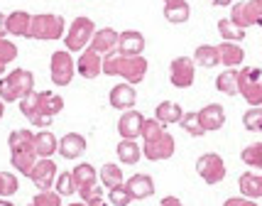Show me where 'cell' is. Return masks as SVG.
Listing matches in <instances>:
<instances>
[{
  "mask_svg": "<svg viewBox=\"0 0 262 206\" xmlns=\"http://www.w3.org/2000/svg\"><path fill=\"white\" fill-rule=\"evenodd\" d=\"M15 59H17V45L5 39V37H0V64H10Z\"/></svg>",
  "mask_w": 262,
  "mask_h": 206,
  "instance_id": "44",
  "label": "cell"
},
{
  "mask_svg": "<svg viewBox=\"0 0 262 206\" xmlns=\"http://www.w3.org/2000/svg\"><path fill=\"white\" fill-rule=\"evenodd\" d=\"M34 91V74L30 69H12L0 79V98L5 103H15Z\"/></svg>",
  "mask_w": 262,
  "mask_h": 206,
  "instance_id": "2",
  "label": "cell"
},
{
  "mask_svg": "<svg viewBox=\"0 0 262 206\" xmlns=\"http://www.w3.org/2000/svg\"><path fill=\"white\" fill-rule=\"evenodd\" d=\"M5 34H8V15L0 12V37H5Z\"/></svg>",
  "mask_w": 262,
  "mask_h": 206,
  "instance_id": "47",
  "label": "cell"
},
{
  "mask_svg": "<svg viewBox=\"0 0 262 206\" xmlns=\"http://www.w3.org/2000/svg\"><path fill=\"white\" fill-rule=\"evenodd\" d=\"M71 174H74V182H76V187H86V184L91 182H98V172H96V167L93 164H89V162H79L74 170H71Z\"/></svg>",
  "mask_w": 262,
  "mask_h": 206,
  "instance_id": "32",
  "label": "cell"
},
{
  "mask_svg": "<svg viewBox=\"0 0 262 206\" xmlns=\"http://www.w3.org/2000/svg\"><path fill=\"white\" fill-rule=\"evenodd\" d=\"M57 164L54 160H49V157H39V160L34 162L32 172H30V179L32 184L39 189V192H47V189H52L54 182H57Z\"/></svg>",
  "mask_w": 262,
  "mask_h": 206,
  "instance_id": "11",
  "label": "cell"
},
{
  "mask_svg": "<svg viewBox=\"0 0 262 206\" xmlns=\"http://www.w3.org/2000/svg\"><path fill=\"white\" fill-rule=\"evenodd\" d=\"M194 76H196L194 59H189V57L171 59V64H169V81H171V86H177V89H189V86L194 84Z\"/></svg>",
  "mask_w": 262,
  "mask_h": 206,
  "instance_id": "10",
  "label": "cell"
},
{
  "mask_svg": "<svg viewBox=\"0 0 262 206\" xmlns=\"http://www.w3.org/2000/svg\"><path fill=\"white\" fill-rule=\"evenodd\" d=\"M8 148H10V155H27V152H34V133H30L27 128L12 130L10 137H8Z\"/></svg>",
  "mask_w": 262,
  "mask_h": 206,
  "instance_id": "20",
  "label": "cell"
},
{
  "mask_svg": "<svg viewBox=\"0 0 262 206\" xmlns=\"http://www.w3.org/2000/svg\"><path fill=\"white\" fill-rule=\"evenodd\" d=\"M142 123H145V115L130 108V111H123V115L118 118V135L123 140H135V137L142 135Z\"/></svg>",
  "mask_w": 262,
  "mask_h": 206,
  "instance_id": "13",
  "label": "cell"
},
{
  "mask_svg": "<svg viewBox=\"0 0 262 206\" xmlns=\"http://www.w3.org/2000/svg\"><path fill=\"white\" fill-rule=\"evenodd\" d=\"M83 152H86V137L81 133H67L59 140V155L64 160H79Z\"/></svg>",
  "mask_w": 262,
  "mask_h": 206,
  "instance_id": "17",
  "label": "cell"
},
{
  "mask_svg": "<svg viewBox=\"0 0 262 206\" xmlns=\"http://www.w3.org/2000/svg\"><path fill=\"white\" fill-rule=\"evenodd\" d=\"M105 187H103L101 182H91V184H86V187H81L79 189V196H81V201L83 204H96V201H101V199H105V192H103Z\"/></svg>",
  "mask_w": 262,
  "mask_h": 206,
  "instance_id": "35",
  "label": "cell"
},
{
  "mask_svg": "<svg viewBox=\"0 0 262 206\" xmlns=\"http://www.w3.org/2000/svg\"><path fill=\"white\" fill-rule=\"evenodd\" d=\"M118 52L120 54H130V57L142 54L145 52V34L137 32V30L120 32V37H118Z\"/></svg>",
  "mask_w": 262,
  "mask_h": 206,
  "instance_id": "19",
  "label": "cell"
},
{
  "mask_svg": "<svg viewBox=\"0 0 262 206\" xmlns=\"http://www.w3.org/2000/svg\"><path fill=\"white\" fill-rule=\"evenodd\" d=\"M218 32H221V37H223L226 42H240V39H245V30H243V27H238V25L233 23L230 17L218 20Z\"/></svg>",
  "mask_w": 262,
  "mask_h": 206,
  "instance_id": "33",
  "label": "cell"
},
{
  "mask_svg": "<svg viewBox=\"0 0 262 206\" xmlns=\"http://www.w3.org/2000/svg\"><path fill=\"white\" fill-rule=\"evenodd\" d=\"M196 172L206 184H218L226 177V162L218 152H206L196 160Z\"/></svg>",
  "mask_w": 262,
  "mask_h": 206,
  "instance_id": "8",
  "label": "cell"
},
{
  "mask_svg": "<svg viewBox=\"0 0 262 206\" xmlns=\"http://www.w3.org/2000/svg\"><path fill=\"white\" fill-rule=\"evenodd\" d=\"M182 106L174 101H162L157 108H155V118L160 120L162 126H174V123H179L182 120Z\"/></svg>",
  "mask_w": 262,
  "mask_h": 206,
  "instance_id": "26",
  "label": "cell"
},
{
  "mask_svg": "<svg viewBox=\"0 0 262 206\" xmlns=\"http://www.w3.org/2000/svg\"><path fill=\"white\" fill-rule=\"evenodd\" d=\"M238 93L248 106H262V71L257 67L238 69Z\"/></svg>",
  "mask_w": 262,
  "mask_h": 206,
  "instance_id": "4",
  "label": "cell"
},
{
  "mask_svg": "<svg viewBox=\"0 0 262 206\" xmlns=\"http://www.w3.org/2000/svg\"><path fill=\"white\" fill-rule=\"evenodd\" d=\"M230 20L243 30H248L252 25H262V0L233 3L230 5Z\"/></svg>",
  "mask_w": 262,
  "mask_h": 206,
  "instance_id": "7",
  "label": "cell"
},
{
  "mask_svg": "<svg viewBox=\"0 0 262 206\" xmlns=\"http://www.w3.org/2000/svg\"><path fill=\"white\" fill-rule=\"evenodd\" d=\"M0 206H15L12 201H8V199H0Z\"/></svg>",
  "mask_w": 262,
  "mask_h": 206,
  "instance_id": "51",
  "label": "cell"
},
{
  "mask_svg": "<svg viewBox=\"0 0 262 206\" xmlns=\"http://www.w3.org/2000/svg\"><path fill=\"white\" fill-rule=\"evenodd\" d=\"M5 67H8V64H0V79L5 76Z\"/></svg>",
  "mask_w": 262,
  "mask_h": 206,
  "instance_id": "52",
  "label": "cell"
},
{
  "mask_svg": "<svg viewBox=\"0 0 262 206\" xmlns=\"http://www.w3.org/2000/svg\"><path fill=\"white\" fill-rule=\"evenodd\" d=\"M91 206H113V204H108L105 199H101V201H96V204H91Z\"/></svg>",
  "mask_w": 262,
  "mask_h": 206,
  "instance_id": "49",
  "label": "cell"
},
{
  "mask_svg": "<svg viewBox=\"0 0 262 206\" xmlns=\"http://www.w3.org/2000/svg\"><path fill=\"white\" fill-rule=\"evenodd\" d=\"M57 150H59L57 135H52L47 128H42L39 133H34V152H37V157H52Z\"/></svg>",
  "mask_w": 262,
  "mask_h": 206,
  "instance_id": "25",
  "label": "cell"
},
{
  "mask_svg": "<svg viewBox=\"0 0 262 206\" xmlns=\"http://www.w3.org/2000/svg\"><path fill=\"white\" fill-rule=\"evenodd\" d=\"M69 206H89V204H83V201H79V204H69Z\"/></svg>",
  "mask_w": 262,
  "mask_h": 206,
  "instance_id": "53",
  "label": "cell"
},
{
  "mask_svg": "<svg viewBox=\"0 0 262 206\" xmlns=\"http://www.w3.org/2000/svg\"><path fill=\"white\" fill-rule=\"evenodd\" d=\"M164 3H174V0H164Z\"/></svg>",
  "mask_w": 262,
  "mask_h": 206,
  "instance_id": "54",
  "label": "cell"
},
{
  "mask_svg": "<svg viewBox=\"0 0 262 206\" xmlns=\"http://www.w3.org/2000/svg\"><path fill=\"white\" fill-rule=\"evenodd\" d=\"M223 206H260L257 204V199H245V196H230L226 199V204Z\"/></svg>",
  "mask_w": 262,
  "mask_h": 206,
  "instance_id": "45",
  "label": "cell"
},
{
  "mask_svg": "<svg viewBox=\"0 0 262 206\" xmlns=\"http://www.w3.org/2000/svg\"><path fill=\"white\" fill-rule=\"evenodd\" d=\"M216 89L226 96H235L238 93V69H226L216 76Z\"/></svg>",
  "mask_w": 262,
  "mask_h": 206,
  "instance_id": "30",
  "label": "cell"
},
{
  "mask_svg": "<svg viewBox=\"0 0 262 206\" xmlns=\"http://www.w3.org/2000/svg\"><path fill=\"white\" fill-rule=\"evenodd\" d=\"M54 192H59L61 196H71L79 192V187L74 182V174H71V172H59L57 182H54Z\"/></svg>",
  "mask_w": 262,
  "mask_h": 206,
  "instance_id": "38",
  "label": "cell"
},
{
  "mask_svg": "<svg viewBox=\"0 0 262 206\" xmlns=\"http://www.w3.org/2000/svg\"><path fill=\"white\" fill-rule=\"evenodd\" d=\"M196 113H199V120H201L206 133H216V130L226 126V108L221 103H208Z\"/></svg>",
  "mask_w": 262,
  "mask_h": 206,
  "instance_id": "15",
  "label": "cell"
},
{
  "mask_svg": "<svg viewBox=\"0 0 262 206\" xmlns=\"http://www.w3.org/2000/svg\"><path fill=\"white\" fill-rule=\"evenodd\" d=\"M3 115H5V101L0 98V118H3Z\"/></svg>",
  "mask_w": 262,
  "mask_h": 206,
  "instance_id": "50",
  "label": "cell"
},
{
  "mask_svg": "<svg viewBox=\"0 0 262 206\" xmlns=\"http://www.w3.org/2000/svg\"><path fill=\"white\" fill-rule=\"evenodd\" d=\"M167 130H164V126H162L157 118H145V123H142V135L140 137H145V142L147 140H157L160 135H164Z\"/></svg>",
  "mask_w": 262,
  "mask_h": 206,
  "instance_id": "42",
  "label": "cell"
},
{
  "mask_svg": "<svg viewBox=\"0 0 262 206\" xmlns=\"http://www.w3.org/2000/svg\"><path fill=\"white\" fill-rule=\"evenodd\" d=\"M179 126H182L191 137H204L206 135V130H204V126H201V120H199V113H196V111L184 113L182 120H179Z\"/></svg>",
  "mask_w": 262,
  "mask_h": 206,
  "instance_id": "37",
  "label": "cell"
},
{
  "mask_svg": "<svg viewBox=\"0 0 262 206\" xmlns=\"http://www.w3.org/2000/svg\"><path fill=\"white\" fill-rule=\"evenodd\" d=\"M30 25H32V15L25 10H12L8 15V34L12 37H27L30 39Z\"/></svg>",
  "mask_w": 262,
  "mask_h": 206,
  "instance_id": "23",
  "label": "cell"
},
{
  "mask_svg": "<svg viewBox=\"0 0 262 206\" xmlns=\"http://www.w3.org/2000/svg\"><path fill=\"white\" fill-rule=\"evenodd\" d=\"M243 126L250 133H262V106H250L243 113Z\"/></svg>",
  "mask_w": 262,
  "mask_h": 206,
  "instance_id": "36",
  "label": "cell"
},
{
  "mask_svg": "<svg viewBox=\"0 0 262 206\" xmlns=\"http://www.w3.org/2000/svg\"><path fill=\"white\" fill-rule=\"evenodd\" d=\"M108 201H111L113 206H130L133 196H130V192H127L125 182L118 184V187H111V189H108Z\"/></svg>",
  "mask_w": 262,
  "mask_h": 206,
  "instance_id": "40",
  "label": "cell"
},
{
  "mask_svg": "<svg viewBox=\"0 0 262 206\" xmlns=\"http://www.w3.org/2000/svg\"><path fill=\"white\" fill-rule=\"evenodd\" d=\"M218 54H221V64L226 69H238L245 59V49L240 47V42H221L218 45Z\"/></svg>",
  "mask_w": 262,
  "mask_h": 206,
  "instance_id": "22",
  "label": "cell"
},
{
  "mask_svg": "<svg viewBox=\"0 0 262 206\" xmlns=\"http://www.w3.org/2000/svg\"><path fill=\"white\" fill-rule=\"evenodd\" d=\"M213 5H218V8H228V5H233V0H211Z\"/></svg>",
  "mask_w": 262,
  "mask_h": 206,
  "instance_id": "48",
  "label": "cell"
},
{
  "mask_svg": "<svg viewBox=\"0 0 262 206\" xmlns=\"http://www.w3.org/2000/svg\"><path fill=\"white\" fill-rule=\"evenodd\" d=\"M67 34V23L61 15L54 12H39L32 15V25H30V39H39V42H54Z\"/></svg>",
  "mask_w": 262,
  "mask_h": 206,
  "instance_id": "3",
  "label": "cell"
},
{
  "mask_svg": "<svg viewBox=\"0 0 262 206\" xmlns=\"http://www.w3.org/2000/svg\"><path fill=\"white\" fill-rule=\"evenodd\" d=\"M240 160L245 162L248 167H252V170L262 172V142H252V145H248V148H243Z\"/></svg>",
  "mask_w": 262,
  "mask_h": 206,
  "instance_id": "34",
  "label": "cell"
},
{
  "mask_svg": "<svg viewBox=\"0 0 262 206\" xmlns=\"http://www.w3.org/2000/svg\"><path fill=\"white\" fill-rule=\"evenodd\" d=\"M194 64L196 67H204V69H213L221 64V54H218V47L216 45H201L196 47L194 52Z\"/></svg>",
  "mask_w": 262,
  "mask_h": 206,
  "instance_id": "27",
  "label": "cell"
},
{
  "mask_svg": "<svg viewBox=\"0 0 262 206\" xmlns=\"http://www.w3.org/2000/svg\"><path fill=\"white\" fill-rule=\"evenodd\" d=\"M115 155L123 164H137L142 160V148L137 145L135 140H120L118 148H115Z\"/></svg>",
  "mask_w": 262,
  "mask_h": 206,
  "instance_id": "29",
  "label": "cell"
},
{
  "mask_svg": "<svg viewBox=\"0 0 262 206\" xmlns=\"http://www.w3.org/2000/svg\"><path fill=\"white\" fill-rule=\"evenodd\" d=\"M27 206H61V194L47 189V192H39Z\"/></svg>",
  "mask_w": 262,
  "mask_h": 206,
  "instance_id": "43",
  "label": "cell"
},
{
  "mask_svg": "<svg viewBox=\"0 0 262 206\" xmlns=\"http://www.w3.org/2000/svg\"><path fill=\"white\" fill-rule=\"evenodd\" d=\"M93 32H96V25L89 17H76L74 23L69 25L67 37H64V45L69 52H83L86 47L91 45Z\"/></svg>",
  "mask_w": 262,
  "mask_h": 206,
  "instance_id": "5",
  "label": "cell"
},
{
  "mask_svg": "<svg viewBox=\"0 0 262 206\" xmlns=\"http://www.w3.org/2000/svg\"><path fill=\"white\" fill-rule=\"evenodd\" d=\"M147 69H149V64L142 54L130 57V54H120V52L115 49V52L103 57V74L120 76V79H125L127 84H133V86L147 76Z\"/></svg>",
  "mask_w": 262,
  "mask_h": 206,
  "instance_id": "1",
  "label": "cell"
},
{
  "mask_svg": "<svg viewBox=\"0 0 262 206\" xmlns=\"http://www.w3.org/2000/svg\"><path fill=\"white\" fill-rule=\"evenodd\" d=\"M76 69H79V74L83 79H98V74H103V54H98V52L89 45L79 54Z\"/></svg>",
  "mask_w": 262,
  "mask_h": 206,
  "instance_id": "14",
  "label": "cell"
},
{
  "mask_svg": "<svg viewBox=\"0 0 262 206\" xmlns=\"http://www.w3.org/2000/svg\"><path fill=\"white\" fill-rule=\"evenodd\" d=\"M37 103H39V118H37V128H49L54 115L64 111V98L52 91H37Z\"/></svg>",
  "mask_w": 262,
  "mask_h": 206,
  "instance_id": "9",
  "label": "cell"
},
{
  "mask_svg": "<svg viewBox=\"0 0 262 206\" xmlns=\"http://www.w3.org/2000/svg\"><path fill=\"white\" fill-rule=\"evenodd\" d=\"M98 177H101V184L105 189H111V187H118V184H123V170L115 164V162H105L98 172Z\"/></svg>",
  "mask_w": 262,
  "mask_h": 206,
  "instance_id": "31",
  "label": "cell"
},
{
  "mask_svg": "<svg viewBox=\"0 0 262 206\" xmlns=\"http://www.w3.org/2000/svg\"><path fill=\"white\" fill-rule=\"evenodd\" d=\"M111 106H113L115 111H130V108H135V101H137V93H135V86L133 84H118L111 89Z\"/></svg>",
  "mask_w": 262,
  "mask_h": 206,
  "instance_id": "16",
  "label": "cell"
},
{
  "mask_svg": "<svg viewBox=\"0 0 262 206\" xmlns=\"http://www.w3.org/2000/svg\"><path fill=\"white\" fill-rule=\"evenodd\" d=\"M164 17L171 25H182L191 17V8L186 0H174V3H164Z\"/></svg>",
  "mask_w": 262,
  "mask_h": 206,
  "instance_id": "28",
  "label": "cell"
},
{
  "mask_svg": "<svg viewBox=\"0 0 262 206\" xmlns=\"http://www.w3.org/2000/svg\"><path fill=\"white\" fill-rule=\"evenodd\" d=\"M39 160L37 157V152H27V155H10V162L12 167L20 172V174H25V177H30V172H32L34 162Z\"/></svg>",
  "mask_w": 262,
  "mask_h": 206,
  "instance_id": "39",
  "label": "cell"
},
{
  "mask_svg": "<svg viewBox=\"0 0 262 206\" xmlns=\"http://www.w3.org/2000/svg\"><path fill=\"white\" fill-rule=\"evenodd\" d=\"M20 189V182H17V177L12 174V172H0V199H5V196H12L15 192Z\"/></svg>",
  "mask_w": 262,
  "mask_h": 206,
  "instance_id": "41",
  "label": "cell"
},
{
  "mask_svg": "<svg viewBox=\"0 0 262 206\" xmlns=\"http://www.w3.org/2000/svg\"><path fill=\"white\" fill-rule=\"evenodd\" d=\"M174 150H177V140H174L169 133H164V135H160L157 140H147V142L142 145V157H147V160H152V162L169 160L171 155H174Z\"/></svg>",
  "mask_w": 262,
  "mask_h": 206,
  "instance_id": "12",
  "label": "cell"
},
{
  "mask_svg": "<svg viewBox=\"0 0 262 206\" xmlns=\"http://www.w3.org/2000/svg\"><path fill=\"white\" fill-rule=\"evenodd\" d=\"M238 187H240V196H245V199H262V174L243 172L238 179Z\"/></svg>",
  "mask_w": 262,
  "mask_h": 206,
  "instance_id": "24",
  "label": "cell"
},
{
  "mask_svg": "<svg viewBox=\"0 0 262 206\" xmlns=\"http://www.w3.org/2000/svg\"><path fill=\"white\" fill-rule=\"evenodd\" d=\"M118 37L120 32H115L113 27H101V30H96L93 32V39H91V47L98 52V54H111L118 49Z\"/></svg>",
  "mask_w": 262,
  "mask_h": 206,
  "instance_id": "18",
  "label": "cell"
},
{
  "mask_svg": "<svg viewBox=\"0 0 262 206\" xmlns=\"http://www.w3.org/2000/svg\"><path fill=\"white\" fill-rule=\"evenodd\" d=\"M160 206H184V204L177 199V196H164V199L160 201Z\"/></svg>",
  "mask_w": 262,
  "mask_h": 206,
  "instance_id": "46",
  "label": "cell"
},
{
  "mask_svg": "<svg viewBox=\"0 0 262 206\" xmlns=\"http://www.w3.org/2000/svg\"><path fill=\"white\" fill-rule=\"evenodd\" d=\"M127 192L133 196V201H140V199H149L155 194V182L149 174H133L130 179L125 182Z\"/></svg>",
  "mask_w": 262,
  "mask_h": 206,
  "instance_id": "21",
  "label": "cell"
},
{
  "mask_svg": "<svg viewBox=\"0 0 262 206\" xmlns=\"http://www.w3.org/2000/svg\"><path fill=\"white\" fill-rule=\"evenodd\" d=\"M74 74H76V61L71 57L69 49H59L52 54L49 59V76L57 86H69L74 81Z\"/></svg>",
  "mask_w": 262,
  "mask_h": 206,
  "instance_id": "6",
  "label": "cell"
}]
</instances>
